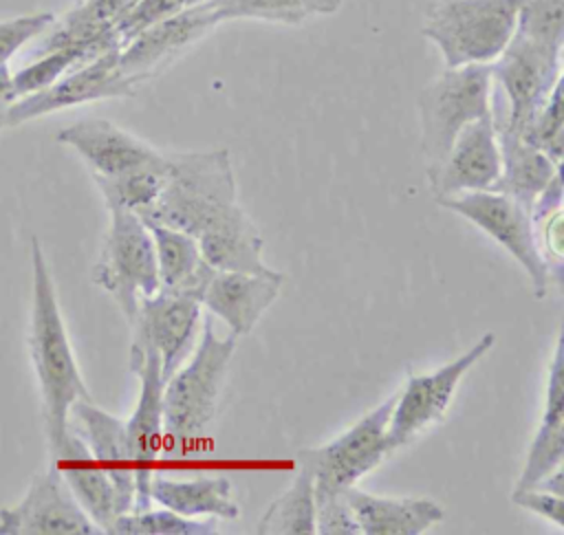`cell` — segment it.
<instances>
[{
    "instance_id": "cell-36",
    "label": "cell",
    "mask_w": 564,
    "mask_h": 535,
    "mask_svg": "<svg viewBox=\"0 0 564 535\" xmlns=\"http://www.w3.org/2000/svg\"><path fill=\"white\" fill-rule=\"evenodd\" d=\"M315 528L322 535H357L359 524L341 493L315 495Z\"/></svg>"
},
{
    "instance_id": "cell-2",
    "label": "cell",
    "mask_w": 564,
    "mask_h": 535,
    "mask_svg": "<svg viewBox=\"0 0 564 535\" xmlns=\"http://www.w3.org/2000/svg\"><path fill=\"white\" fill-rule=\"evenodd\" d=\"M238 185L227 150L165 154V181L159 198L139 218L198 236L238 203Z\"/></svg>"
},
{
    "instance_id": "cell-20",
    "label": "cell",
    "mask_w": 564,
    "mask_h": 535,
    "mask_svg": "<svg viewBox=\"0 0 564 535\" xmlns=\"http://www.w3.org/2000/svg\"><path fill=\"white\" fill-rule=\"evenodd\" d=\"M68 423L86 443L93 458L115 482L119 495L132 511L134 504V465L126 434V421L108 414L93 398H82L70 407Z\"/></svg>"
},
{
    "instance_id": "cell-39",
    "label": "cell",
    "mask_w": 564,
    "mask_h": 535,
    "mask_svg": "<svg viewBox=\"0 0 564 535\" xmlns=\"http://www.w3.org/2000/svg\"><path fill=\"white\" fill-rule=\"evenodd\" d=\"M203 2H207V0H183L185 7H196V4H203Z\"/></svg>"
},
{
    "instance_id": "cell-18",
    "label": "cell",
    "mask_w": 564,
    "mask_h": 535,
    "mask_svg": "<svg viewBox=\"0 0 564 535\" xmlns=\"http://www.w3.org/2000/svg\"><path fill=\"white\" fill-rule=\"evenodd\" d=\"M51 451V462L57 467L66 487L95 522L101 533H110L115 520L128 513V504L119 495L115 482L104 467L93 458L82 436L68 425L66 436Z\"/></svg>"
},
{
    "instance_id": "cell-10",
    "label": "cell",
    "mask_w": 564,
    "mask_h": 535,
    "mask_svg": "<svg viewBox=\"0 0 564 535\" xmlns=\"http://www.w3.org/2000/svg\"><path fill=\"white\" fill-rule=\"evenodd\" d=\"M436 203L467 218L491 240H496L522 266L538 299L546 293L551 273L538 249L529 207L496 189L465 192L436 198Z\"/></svg>"
},
{
    "instance_id": "cell-21",
    "label": "cell",
    "mask_w": 564,
    "mask_h": 535,
    "mask_svg": "<svg viewBox=\"0 0 564 535\" xmlns=\"http://www.w3.org/2000/svg\"><path fill=\"white\" fill-rule=\"evenodd\" d=\"M562 465H564V350H562V337H557L549 374H546L544 410L513 489L535 487L546 476L562 469Z\"/></svg>"
},
{
    "instance_id": "cell-9",
    "label": "cell",
    "mask_w": 564,
    "mask_h": 535,
    "mask_svg": "<svg viewBox=\"0 0 564 535\" xmlns=\"http://www.w3.org/2000/svg\"><path fill=\"white\" fill-rule=\"evenodd\" d=\"M496 346L494 332H482L476 343L449 363L427 374H410L405 385L394 392V405L388 423L390 451L410 445L432 425L443 421L463 376Z\"/></svg>"
},
{
    "instance_id": "cell-32",
    "label": "cell",
    "mask_w": 564,
    "mask_h": 535,
    "mask_svg": "<svg viewBox=\"0 0 564 535\" xmlns=\"http://www.w3.org/2000/svg\"><path fill=\"white\" fill-rule=\"evenodd\" d=\"M524 141L542 150L555 165H562L564 156V108H562V81L555 84L546 101L538 108L531 121L520 132Z\"/></svg>"
},
{
    "instance_id": "cell-38",
    "label": "cell",
    "mask_w": 564,
    "mask_h": 535,
    "mask_svg": "<svg viewBox=\"0 0 564 535\" xmlns=\"http://www.w3.org/2000/svg\"><path fill=\"white\" fill-rule=\"evenodd\" d=\"M18 99L13 88V75L9 73V64L0 66V132L9 128V110Z\"/></svg>"
},
{
    "instance_id": "cell-24",
    "label": "cell",
    "mask_w": 564,
    "mask_h": 535,
    "mask_svg": "<svg viewBox=\"0 0 564 535\" xmlns=\"http://www.w3.org/2000/svg\"><path fill=\"white\" fill-rule=\"evenodd\" d=\"M494 125L500 148V176L494 189L531 209L540 192L557 172H562V165H555L542 150L524 141L522 134L498 123Z\"/></svg>"
},
{
    "instance_id": "cell-4",
    "label": "cell",
    "mask_w": 564,
    "mask_h": 535,
    "mask_svg": "<svg viewBox=\"0 0 564 535\" xmlns=\"http://www.w3.org/2000/svg\"><path fill=\"white\" fill-rule=\"evenodd\" d=\"M520 0H434L421 33L445 66L491 64L516 33Z\"/></svg>"
},
{
    "instance_id": "cell-11",
    "label": "cell",
    "mask_w": 564,
    "mask_h": 535,
    "mask_svg": "<svg viewBox=\"0 0 564 535\" xmlns=\"http://www.w3.org/2000/svg\"><path fill=\"white\" fill-rule=\"evenodd\" d=\"M200 313L203 306L196 295L159 288L143 297L134 317L128 321L132 328L130 365L152 352L159 357L161 374L167 381L176 368H181L194 343L198 321L203 317Z\"/></svg>"
},
{
    "instance_id": "cell-13",
    "label": "cell",
    "mask_w": 564,
    "mask_h": 535,
    "mask_svg": "<svg viewBox=\"0 0 564 535\" xmlns=\"http://www.w3.org/2000/svg\"><path fill=\"white\" fill-rule=\"evenodd\" d=\"M57 467L51 462L37 473L22 500L0 509V535H97Z\"/></svg>"
},
{
    "instance_id": "cell-33",
    "label": "cell",
    "mask_w": 564,
    "mask_h": 535,
    "mask_svg": "<svg viewBox=\"0 0 564 535\" xmlns=\"http://www.w3.org/2000/svg\"><path fill=\"white\" fill-rule=\"evenodd\" d=\"M516 33L553 48H564V0H520Z\"/></svg>"
},
{
    "instance_id": "cell-8",
    "label": "cell",
    "mask_w": 564,
    "mask_h": 535,
    "mask_svg": "<svg viewBox=\"0 0 564 535\" xmlns=\"http://www.w3.org/2000/svg\"><path fill=\"white\" fill-rule=\"evenodd\" d=\"M392 405L394 394L366 412L352 427L330 443L295 454V462L304 465L315 480V495L346 491L392 454L388 445Z\"/></svg>"
},
{
    "instance_id": "cell-5",
    "label": "cell",
    "mask_w": 564,
    "mask_h": 535,
    "mask_svg": "<svg viewBox=\"0 0 564 535\" xmlns=\"http://www.w3.org/2000/svg\"><path fill=\"white\" fill-rule=\"evenodd\" d=\"M494 79L489 64L445 66L419 92L421 148L427 167L436 165L458 132L491 112Z\"/></svg>"
},
{
    "instance_id": "cell-7",
    "label": "cell",
    "mask_w": 564,
    "mask_h": 535,
    "mask_svg": "<svg viewBox=\"0 0 564 535\" xmlns=\"http://www.w3.org/2000/svg\"><path fill=\"white\" fill-rule=\"evenodd\" d=\"M489 68L494 86L502 92V103L498 108L491 103L494 123L520 134L555 84L562 81V48L513 33Z\"/></svg>"
},
{
    "instance_id": "cell-12",
    "label": "cell",
    "mask_w": 564,
    "mask_h": 535,
    "mask_svg": "<svg viewBox=\"0 0 564 535\" xmlns=\"http://www.w3.org/2000/svg\"><path fill=\"white\" fill-rule=\"evenodd\" d=\"M218 24L220 18L209 0L196 7H185L128 40L119 48V73L139 88L170 68Z\"/></svg>"
},
{
    "instance_id": "cell-22",
    "label": "cell",
    "mask_w": 564,
    "mask_h": 535,
    "mask_svg": "<svg viewBox=\"0 0 564 535\" xmlns=\"http://www.w3.org/2000/svg\"><path fill=\"white\" fill-rule=\"evenodd\" d=\"M364 535H421L445 520V509L430 498H381L357 489L344 491Z\"/></svg>"
},
{
    "instance_id": "cell-30",
    "label": "cell",
    "mask_w": 564,
    "mask_h": 535,
    "mask_svg": "<svg viewBox=\"0 0 564 535\" xmlns=\"http://www.w3.org/2000/svg\"><path fill=\"white\" fill-rule=\"evenodd\" d=\"M220 18L264 20L280 24H300L313 15H333L344 0H209Z\"/></svg>"
},
{
    "instance_id": "cell-15",
    "label": "cell",
    "mask_w": 564,
    "mask_h": 535,
    "mask_svg": "<svg viewBox=\"0 0 564 535\" xmlns=\"http://www.w3.org/2000/svg\"><path fill=\"white\" fill-rule=\"evenodd\" d=\"M425 172L436 198L494 189L500 176V148L491 112L465 125L445 156Z\"/></svg>"
},
{
    "instance_id": "cell-35",
    "label": "cell",
    "mask_w": 564,
    "mask_h": 535,
    "mask_svg": "<svg viewBox=\"0 0 564 535\" xmlns=\"http://www.w3.org/2000/svg\"><path fill=\"white\" fill-rule=\"evenodd\" d=\"M55 22V15L48 11L18 15L11 20H0V66L9 64V59L33 37L44 33Z\"/></svg>"
},
{
    "instance_id": "cell-34",
    "label": "cell",
    "mask_w": 564,
    "mask_h": 535,
    "mask_svg": "<svg viewBox=\"0 0 564 535\" xmlns=\"http://www.w3.org/2000/svg\"><path fill=\"white\" fill-rule=\"evenodd\" d=\"M185 9L183 0H139L112 29L119 46H123L128 40L145 31L148 26L178 13Z\"/></svg>"
},
{
    "instance_id": "cell-37",
    "label": "cell",
    "mask_w": 564,
    "mask_h": 535,
    "mask_svg": "<svg viewBox=\"0 0 564 535\" xmlns=\"http://www.w3.org/2000/svg\"><path fill=\"white\" fill-rule=\"evenodd\" d=\"M511 502L520 509H527L542 520L551 522L555 528H564V500L562 493H553L542 487H524V489H513Z\"/></svg>"
},
{
    "instance_id": "cell-28",
    "label": "cell",
    "mask_w": 564,
    "mask_h": 535,
    "mask_svg": "<svg viewBox=\"0 0 564 535\" xmlns=\"http://www.w3.org/2000/svg\"><path fill=\"white\" fill-rule=\"evenodd\" d=\"M297 465V462H295ZM258 535H315V480L297 465L286 491H282L256 524Z\"/></svg>"
},
{
    "instance_id": "cell-6",
    "label": "cell",
    "mask_w": 564,
    "mask_h": 535,
    "mask_svg": "<svg viewBox=\"0 0 564 535\" xmlns=\"http://www.w3.org/2000/svg\"><path fill=\"white\" fill-rule=\"evenodd\" d=\"M93 282L130 321L143 297L159 291L156 253L148 225L126 209H110V227L93 266Z\"/></svg>"
},
{
    "instance_id": "cell-23",
    "label": "cell",
    "mask_w": 564,
    "mask_h": 535,
    "mask_svg": "<svg viewBox=\"0 0 564 535\" xmlns=\"http://www.w3.org/2000/svg\"><path fill=\"white\" fill-rule=\"evenodd\" d=\"M203 260L214 271H264V238L236 203L196 236Z\"/></svg>"
},
{
    "instance_id": "cell-31",
    "label": "cell",
    "mask_w": 564,
    "mask_h": 535,
    "mask_svg": "<svg viewBox=\"0 0 564 535\" xmlns=\"http://www.w3.org/2000/svg\"><path fill=\"white\" fill-rule=\"evenodd\" d=\"M218 524L214 520H198L178 515L165 506L132 509L121 513L110 535H216Z\"/></svg>"
},
{
    "instance_id": "cell-25",
    "label": "cell",
    "mask_w": 564,
    "mask_h": 535,
    "mask_svg": "<svg viewBox=\"0 0 564 535\" xmlns=\"http://www.w3.org/2000/svg\"><path fill=\"white\" fill-rule=\"evenodd\" d=\"M150 500L185 517L236 520L240 515V506L231 495V482L225 476L172 480L154 471L150 478Z\"/></svg>"
},
{
    "instance_id": "cell-17",
    "label": "cell",
    "mask_w": 564,
    "mask_h": 535,
    "mask_svg": "<svg viewBox=\"0 0 564 535\" xmlns=\"http://www.w3.org/2000/svg\"><path fill=\"white\" fill-rule=\"evenodd\" d=\"M284 286V273L264 271H214L200 306L227 324L234 337L249 335L271 308Z\"/></svg>"
},
{
    "instance_id": "cell-14",
    "label": "cell",
    "mask_w": 564,
    "mask_h": 535,
    "mask_svg": "<svg viewBox=\"0 0 564 535\" xmlns=\"http://www.w3.org/2000/svg\"><path fill=\"white\" fill-rule=\"evenodd\" d=\"M117 59L119 46L108 48L90 62L70 68L51 86L15 99L9 110V128L70 106L112 97H132L137 86L119 73Z\"/></svg>"
},
{
    "instance_id": "cell-16",
    "label": "cell",
    "mask_w": 564,
    "mask_h": 535,
    "mask_svg": "<svg viewBox=\"0 0 564 535\" xmlns=\"http://www.w3.org/2000/svg\"><path fill=\"white\" fill-rule=\"evenodd\" d=\"M130 370L139 376L141 390L134 412L126 421L128 445L134 465V504L132 509L152 506L150 500V478L154 473L152 465L159 458L163 440V385L161 363L156 354H143Z\"/></svg>"
},
{
    "instance_id": "cell-27",
    "label": "cell",
    "mask_w": 564,
    "mask_h": 535,
    "mask_svg": "<svg viewBox=\"0 0 564 535\" xmlns=\"http://www.w3.org/2000/svg\"><path fill=\"white\" fill-rule=\"evenodd\" d=\"M137 2L139 0H84L51 24L53 29L40 46L42 53L97 40H110L119 44L112 29Z\"/></svg>"
},
{
    "instance_id": "cell-29",
    "label": "cell",
    "mask_w": 564,
    "mask_h": 535,
    "mask_svg": "<svg viewBox=\"0 0 564 535\" xmlns=\"http://www.w3.org/2000/svg\"><path fill=\"white\" fill-rule=\"evenodd\" d=\"M108 209H126L141 216L159 198L165 181V152L159 161L117 176H95Z\"/></svg>"
},
{
    "instance_id": "cell-19",
    "label": "cell",
    "mask_w": 564,
    "mask_h": 535,
    "mask_svg": "<svg viewBox=\"0 0 564 535\" xmlns=\"http://www.w3.org/2000/svg\"><path fill=\"white\" fill-rule=\"evenodd\" d=\"M57 141L73 148L95 176H117L163 156L156 148L108 119H82L57 132Z\"/></svg>"
},
{
    "instance_id": "cell-3",
    "label": "cell",
    "mask_w": 564,
    "mask_h": 535,
    "mask_svg": "<svg viewBox=\"0 0 564 535\" xmlns=\"http://www.w3.org/2000/svg\"><path fill=\"white\" fill-rule=\"evenodd\" d=\"M234 335L218 337L212 315H203L194 354L163 385V434L185 447L200 438L216 416L218 398L236 352Z\"/></svg>"
},
{
    "instance_id": "cell-1",
    "label": "cell",
    "mask_w": 564,
    "mask_h": 535,
    "mask_svg": "<svg viewBox=\"0 0 564 535\" xmlns=\"http://www.w3.org/2000/svg\"><path fill=\"white\" fill-rule=\"evenodd\" d=\"M31 266L33 291L26 346L37 379L46 443L48 449H53L68 432L70 407L77 401L93 396L79 372V363L75 359L57 302L55 284L37 238H31Z\"/></svg>"
},
{
    "instance_id": "cell-26",
    "label": "cell",
    "mask_w": 564,
    "mask_h": 535,
    "mask_svg": "<svg viewBox=\"0 0 564 535\" xmlns=\"http://www.w3.org/2000/svg\"><path fill=\"white\" fill-rule=\"evenodd\" d=\"M145 225L154 242L159 288L200 297L214 269L203 260L196 238L161 222Z\"/></svg>"
}]
</instances>
